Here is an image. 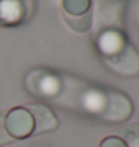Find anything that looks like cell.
Here are the masks:
<instances>
[{"mask_svg": "<svg viewBox=\"0 0 139 147\" xmlns=\"http://www.w3.org/2000/svg\"><path fill=\"white\" fill-rule=\"evenodd\" d=\"M5 131L12 138H25L35 131V120L27 108H14L5 117Z\"/></svg>", "mask_w": 139, "mask_h": 147, "instance_id": "1", "label": "cell"}, {"mask_svg": "<svg viewBox=\"0 0 139 147\" xmlns=\"http://www.w3.org/2000/svg\"><path fill=\"white\" fill-rule=\"evenodd\" d=\"M27 110L30 111L33 120H35V132L37 134L46 132V131L54 129L57 126V119L48 107L36 104V105H30Z\"/></svg>", "mask_w": 139, "mask_h": 147, "instance_id": "2", "label": "cell"}, {"mask_svg": "<svg viewBox=\"0 0 139 147\" xmlns=\"http://www.w3.org/2000/svg\"><path fill=\"white\" fill-rule=\"evenodd\" d=\"M63 8L72 15H79L88 11L90 0H63Z\"/></svg>", "mask_w": 139, "mask_h": 147, "instance_id": "3", "label": "cell"}, {"mask_svg": "<svg viewBox=\"0 0 139 147\" xmlns=\"http://www.w3.org/2000/svg\"><path fill=\"white\" fill-rule=\"evenodd\" d=\"M67 23H69V26L74 30L85 32V30H88V27H90V17H79V18H76V21H72V20L67 18Z\"/></svg>", "mask_w": 139, "mask_h": 147, "instance_id": "4", "label": "cell"}, {"mask_svg": "<svg viewBox=\"0 0 139 147\" xmlns=\"http://www.w3.org/2000/svg\"><path fill=\"white\" fill-rule=\"evenodd\" d=\"M99 147H127V146H126V143L123 141L121 138H118V137H108V138H105L103 141L100 143Z\"/></svg>", "mask_w": 139, "mask_h": 147, "instance_id": "5", "label": "cell"}, {"mask_svg": "<svg viewBox=\"0 0 139 147\" xmlns=\"http://www.w3.org/2000/svg\"><path fill=\"white\" fill-rule=\"evenodd\" d=\"M8 141H9V138H8V135H6L3 119H2V116H0V144H5V143H8Z\"/></svg>", "mask_w": 139, "mask_h": 147, "instance_id": "6", "label": "cell"}]
</instances>
